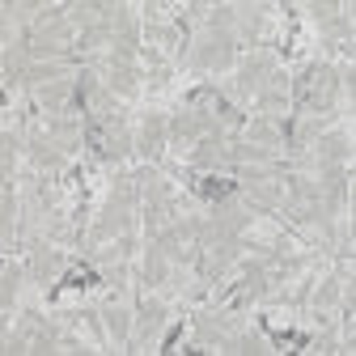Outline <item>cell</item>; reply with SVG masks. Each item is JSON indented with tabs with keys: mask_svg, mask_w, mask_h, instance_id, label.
Wrapping results in <instances>:
<instances>
[{
	"mask_svg": "<svg viewBox=\"0 0 356 356\" xmlns=\"http://www.w3.org/2000/svg\"><path fill=\"white\" fill-rule=\"evenodd\" d=\"M195 191L204 200H225V195L238 191V183H234V178H195Z\"/></svg>",
	"mask_w": 356,
	"mask_h": 356,
	"instance_id": "cell-1",
	"label": "cell"
},
{
	"mask_svg": "<svg viewBox=\"0 0 356 356\" xmlns=\"http://www.w3.org/2000/svg\"><path fill=\"white\" fill-rule=\"evenodd\" d=\"M102 276L94 272V267H68V276L60 280V289H89V284H98Z\"/></svg>",
	"mask_w": 356,
	"mask_h": 356,
	"instance_id": "cell-2",
	"label": "cell"
},
{
	"mask_svg": "<svg viewBox=\"0 0 356 356\" xmlns=\"http://www.w3.org/2000/svg\"><path fill=\"white\" fill-rule=\"evenodd\" d=\"M272 339H276V343H297V348H305V343H309V335H305V331H272Z\"/></svg>",
	"mask_w": 356,
	"mask_h": 356,
	"instance_id": "cell-3",
	"label": "cell"
}]
</instances>
